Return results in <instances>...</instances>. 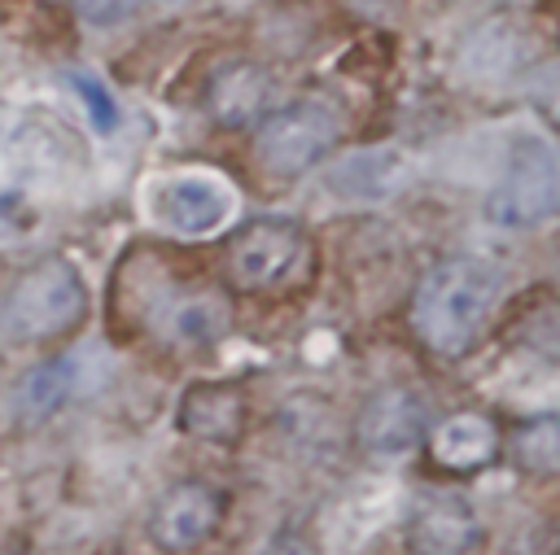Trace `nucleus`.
I'll return each mask as SVG.
<instances>
[{
  "instance_id": "f257e3e1",
  "label": "nucleus",
  "mask_w": 560,
  "mask_h": 555,
  "mask_svg": "<svg viewBox=\"0 0 560 555\" xmlns=\"http://www.w3.org/2000/svg\"><path fill=\"white\" fill-rule=\"evenodd\" d=\"M499 267L486 258H442L429 267L411 297V328L438 354H464L499 306Z\"/></svg>"
},
{
  "instance_id": "f3484780",
  "label": "nucleus",
  "mask_w": 560,
  "mask_h": 555,
  "mask_svg": "<svg viewBox=\"0 0 560 555\" xmlns=\"http://www.w3.org/2000/svg\"><path fill=\"white\" fill-rule=\"evenodd\" d=\"M66 83H70L74 92H83V105H88V118H92V127H96V131H114V122H118V109H114L109 92H105L96 79H88V74H70Z\"/></svg>"
},
{
  "instance_id": "4468645a",
  "label": "nucleus",
  "mask_w": 560,
  "mask_h": 555,
  "mask_svg": "<svg viewBox=\"0 0 560 555\" xmlns=\"http://www.w3.org/2000/svg\"><path fill=\"white\" fill-rule=\"evenodd\" d=\"M267 96H271V83H267V74H262L258 66H249V61H232V66H223V70L210 79V114H214L219 122H228V127L254 122V118L262 114Z\"/></svg>"
},
{
  "instance_id": "39448f33",
  "label": "nucleus",
  "mask_w": 560,
  "mask_h": 555,
  "mask_svg": "<svg viewBox=\"0 0 560 555\" xmlns=\"http://www.w3.org/2000/svg\"><path fill=\"white\" fill-rule=\"evenodd\" d=\"M332 140H337V114L324 101H293L258 127L254 149L271 175H302L332 149Z\"/></svg>"
},
{
  "instance_id": "f03ea898",
  "label": "nucleus",
  "mask_w": 560,
  "mask_h": 555,
  "mask_svg": "<svg viewBox=\"0 0 560 555\" xmlns=\"http://www.w3.org/2000/svg\"><path fill=\"white\" fill-rule=\"evenodd\" d=\"M88 310V288L66 258H44L22 271L0 297V323L13 341H48L70 332Z\"/></svg>"
},
{
  "instance_id": "0eeeda50",
  "label": "nucleus",
  "mask_w": 560,
  "mask_h": 555,
  "mask_svg": "<svg viewBox=\"0 0 560 555\" xmlns=\"http://www.w3.org/2000/svg\"><path fill=\"white\" fill-rule=\"evenodd\" d=\"M481 538V520L472 503L455 489H429L411 503L407 542L416 555H468Z\"/></svg>"
},
{
  "instance_id": "7ed1b4c3",
  "label": "nucleus",
  "mask_w": 560,
  "mask_h": 555,
  "mask_svg": "<svg viewBox=\"0 0 560 555\" xmlns=\"http://www.w3.org/2000/svg\"><path fill=\"white\" fill-rule=\"evenodd\" d=\"M560 201V162L547 135H516L499 184L486 197V219L499 227H534Z\"/></svg>"
},
{
  "instance_id": "9b49d317",
  "label": "nucleus",
  "mask_w": 560,
  "mask_h": 555,
  "mask_svg": "<svg viewBox=\"0 0 560 555\" xmlns=\"http://www.w3.org/2000/svg\"><path fill=\"white\" fill-rule=\"evenodd\" d=\"M402 179H407V157L398 149H359L328 170V188L350 201L389 197L402 188Z\"/></svg>"
},
{
  "instance_id": "ddd939ff",
  "label": "nucleus",
  "mask_w": 560,
  "mask_h": 555,
  "mask_svg": "<svg viewBox=\"0 0 560 555\" xmlns=\"http://www.w3.org/2000/svg\"><path fill=\"white\" fill-rule=\"evenodd\" d=\"M429 450H433V459H438L442 468H451V472H472V468H481V463L494 459L499 433H494V424H490L486 415L464 411V415L442 420V424L429 433Z\"/></svg>"
},
{
  "instance_id": "dca6fc26",
  "label": "nucleus",
  "mask_w": 560,
  "mask_h": 555,
  "mask_svg": "<svg viewBox=\"0 0 560 555\" xmlns=\"http://www.w3.org/2000/svg\"><path fill=\"white\" fill-rule=\"evenodd\" d=\"M512 450H516V463L534 476H551L560 468V424L556 415H534L516 428L512 437Z\"/></svg>"
},
{
  "instance_id": "aec40b11",
  "label": "nucleus",
  "mask_w": 560,
  "mask_h": 555,
  "mask_svg": "<svg viewBox=\"0 0 560 555\" xmlns=\"http://www.w3.org/2000/svg\"><path fill=\"white\" fill-rule=\"evenodd\" d=\"M171 4H184V0H171Z\"/></svg>"
},
{
  "instance_id": "1a4fd4ad",
  "label": "nucleus",
  "mask_w": 560,
  "mask_h": 555,
  "mask_svg": "<svg viewBox=\"0 0 560 555\" xmlns=\"http://www.w3.org/2000/svg\"><path fill=\"white\" fill-rule=\"evenodd\" d=\"M429 433V402L416 389H385L359 415V441L372 454H411Z\"/></svg>"
},
{
  "instance_id": "2eb2a0df",
  "label": "nucleus",
  "mask_w": 560,
  "mask_h": 555,
  "mask_svg": "<svg viewBox=\"0 0 560 555\" xmlns=\"http://www.w3.org/2000/svg\"><path fill=\"white\" fill-rule=\"evenodd\" d=\"M74 393V363L70 358H48L35 371H26V380L18 385V411L26 420H44L52 415L66 398Z\"/></svg>"
},
{
  "instance_id": "6ab92c4d",
  "label": "nucleus",
  "mask_w": 560,
  "mask_h": 555,
  "mask_svg": "<svg viewBox=\"0 0 560 555\" xmlns=\"http://www.w3.org/2000/svg\"><path fill=\"white\" fill-rule=\"evenodd\" d=\"M262 555H315V551H311V542L298 538V533H276V538L262 546Z\"/></svg>"
},
{
  "instance_id": "423d86ee",
  "label": "nucleus",
  "mask_w": 560,
  "mask_h": 555,
  "mask_svg": "<svg viewBox=\"0 0 560 555\" xmlns=\"http://www.w3.org/2000/svg\"><path fill=\"white\" fill-rule=\"evenodd\" d=\"M232 188L214 175H171L149 192L153 219L175 236H210L232 219Z\"/></svg>"
},
{
  "instance_id": "9d476101",
  "label": "nucleus",
  "mask_w": 560,
  "mask_h": 555,
  "mask_svg": "<svg viewBox=\"0 0 560 555\" xmlns=\"http://www.w3.org/2000/svg\"><path fill=\"white\" fill-rule=\"evenodd\" d=\"M241 424H245V389L232 380H206L179 398V428L201 441H232Z\"/></svg>"
},
{
  "instance_id": "6e6552de",
  "label": "nucleus",
  "mask_w": 560,
  "mask_h": 555,
  "mask_svg": "<svg viewBox=\"0 0 560 555\" xmlns=\"http://www.w3.org/2000/svg\"><path fill=\"white\" fill-rule=\"evenodd\" d=\"M219 511H223V498L206 481H179L153 503L149 538L162 551H192L197 542L210 538V529L219 524Z\"/></svg>"
},
{
  "instance_id": "a211bd4d",
  "label": "nucleus",
  "mask_w": 560,
  "mask_h": 555,
  "mask_svg": "<svg viewBox=\"0 0 560 555\" xmlns=\"http://www.w3.org/2000/svg\"><path fill=\"white\" fill-rule=\"evenodd\" d=\"M144 0H74L79 17L92 22V26H114V22H127Z\"/></svg>"
},
{
  "instance_id": "20e7f679",
  "label": "nucleus",
  "mask_w": 560,
  "mask_h": 555,
  "mask_svg": "<svg viewBox=\"0 0 560 555\" xmlns=\"http://www.w3.org/2000/svg\"><path fill=\"white\" fill-rule=\"evenodd\" d=\"M228 267L241 288L271 293L302 275L306 267V232L293 219H254L228 249Z\"/></svg>"
},
{
  "instance_id": "f8f14e48",
  "label": "nucleus",
  "mask_w": 560,
  "mask_h": 555,
  "mask_svg": "<svg viewBox=\"0 0 560 555\" xmlns=\"http://www.w3.org/2000/svg\"><path fill=\"white\" fill-rule=\"evenodd\" d=\"M232 323V306L223 293L214 288H197V293H179L171 306H162L158 328L166 341H184V345H206L219 341Z\"/></svg>"
}]
</instances>
